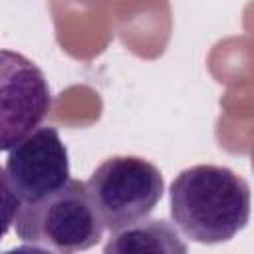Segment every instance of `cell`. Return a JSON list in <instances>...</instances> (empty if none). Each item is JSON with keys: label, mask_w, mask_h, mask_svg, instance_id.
I'll use <instances>...</instances> for the list:
<instances>
[{"label": "cell", "mask_w": 254, "mask_h": 254, "mask_svg": "<svg viewBox=\"0 0 254 254\" xmlns=\"http://www.w3.org/2000/svg\"><path fill=\"white\" fill-rule=\"evenodd\" d=\"M169 198L173 226L198 244L226 242L250 218V187L228 167L194 165L181 171Z\"/></svg>", "instance_id": "6da1fadb"}, {"label": "cell", "mask_w": 254, "mask_h": 254, "mask_svg": "<svg viewBox=\"0 0 254 254\" xmlns=\"http://www.w3.org/2000/svg\"><path fill=\"white\" fill-rule=\"evenodd\" d=\"M14 224L22 242L52 252L93 248L103 234V222L85 183L75 179L40 200L20 204Z\"/></svg>", "instance_id": "7a4b0ae2"}, {"label": "cell", "mask_w": 254, "mask_h": 254, "mask_svg": "<svg viewBox=\"0 0 254 254\" xmlns=\"http://www.w3.org/2000/svg\"><path fill=\"white\" fill-rule=\"evenodd\" d=\"M85 189L103 228L111 232L147 218L163 196L165 181L161 171L143 157L115 155L91 173Z\"/></svg>", "instance_id": "3957f363"}, {"label": "cell", "mask_w": 254, "mask_h": 254, "mask_svg": "<svg viewBox=\"0 0 254 254\" xmlns=\"http://www.w3.org/2000/svg\"><path fill=\"white\" fill-rule=\"evenodd\" d=\"M52 107L44 71L24 54L0 48V151L32 133Z\"/></svg>", "instance_id": "277c9868"}, {"label": "cell", "mask_w": 254, "mask_h": 254, "mask_svg": "<svg viewBox=\"0 0 254 254\" xmlns=\"http://www.w3.org/2000/svg\"><path fill=\"white\" fill-rule=\"evenodd\" d=\"M4 173L20 204L40 200L62 189L71 177L67 149L58 129L44 125L28 133L8 151Z\"/></svg>", "instance_id": "5b68a950"}, {"label": "cell", "mask_w": 254, "mask_h": 254, "mask_svg": "<svg viewBox=\"0 0 254 254\" xmlns=\"http://www.w3.org/2000/svg\"><path fill=\"white\" fill-rule=\"evenodd\" d=\"M105 254H127V252H165L183 254L187 244L181 232L163 218H141L133 224L111 230L105 246Z\"/></svg>", "instance_id": "8992f818"}, {"label": "cell", "mask_w": 254, "mask_h": 254, "mask_svg": "<svg viewBox=\"0 0 254 254\" xmlns=\"http://www.w3.org/2000/svg\"><path fill=\"white\" fill-rule=\"evenodd\" d=\"M18 208H20V200L12 190L4 169L0 167V240L12 228L16 214H18Z\"/></svg>", "instance_id": "52a82bcc"}]
</instances>
